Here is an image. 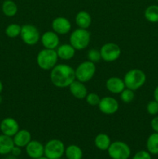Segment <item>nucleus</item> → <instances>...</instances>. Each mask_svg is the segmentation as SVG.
I'll list each match as a JSON object with an SVG mask.
<instances>
[{
    "label": "nucleus",
    "mask_w": 158,
    "mask_h": 159,
    "mask_svg": "<svg viewBox=\"0 0 158 159\" xmlns=\"http://www.w3.org/2000/svg\"><path fill=\"white\" fill-rule=\"evenodd\" d=\"M40 41L44 48L56 50L60 45V37L54 31H46L40 37Z\"/></svg>",
    "instance_id": "nucleus-12"
},
{
    "label": "nucleus",
    "mask_w": 158,
    "mask_h": 159,
    "mask_svg": "<svg viewBox=\"0 0 158 159\" xmlns=\"http://www.w3.org/2000/svg\"><path fill=\"white\" fill-rule=\"evenodd\" d=\"M101 98L98 94L94 93H88V95L85 97V100H86L87 103L88 105L91 106V107H96L99 105V102H100Z\"/></svg>",
    "instance_id": "nucleus-29"
},
{
    "label": "nucleus",
    "mask_w": 158,
    "mask_h": 159,
    "mask_svg": "<svg viewBox=\"0 0 158 159\" xmlns=\"http://www.w3.org/2000/svg\"><path fill=\"white\" fill-rule=\"evenodd\" d=\"M147 111L150 115L154 116L158 113V102L156 100H152L147 103Z\"/></svg>",
    "instance_id": "nucleus-30"
},
{
    "label": "nucleus",
    "mask_w": 158,
    "mask_h": 159,
    "mask_svg": "<svg viewBox=\"0 0 158 159\" xmlns=\"http://www.w3.org/2000/svg\"><path fill=\"white\" fill-rule=\"evenodd\" d=\"M56 51H57L58 58L68 61L74 57L76 50L71 43H63L57 47Z\"/></svg>",
    "instance_id": "nucleus-17"
},
{
    "label": "nucleus",
    "mask_w": 158,
    "mask_h": 159,
    "mask_svg": "<svg viewBox=\"0 0 158 159\" xmlns=\"http://www.w3.org/2000/svg\"><path fill=\"white\" fill-rule=\"evenodd\" d=\"M26 152L31 158H39L44 155V146L38 141H31L26 146Z\"/></svg>",
    "instance_id": "nucleus-15"
},
{
    "label": "nucleus",
    "mask_w": 158,
    "mask_h": 159,
    "mask_svg": "<svg viewBox=\"0 0 158 159\" xmlns=\"http://www.w3.org/2000/svg\"><path fill=\"white\" fill-rule=\"evenodd\" d=\"M135 98L134 91L129 89L125 88V89L120 93V99L125 103H130Z\"/></svg>",
    "instance_id": "nucleus-27"
},
{
    "label": "nucleus",
    "mask_w": 158,
    "mask_h": 159,
    "mask_svg": "<svg viewBox=\"0 0 158 159\" xmlns=\"http://www.w3.org/2000/svg\"><path fill=\"white\" fill-rule=\"evenodd\" d=\"M153 98H154V100L158 102V85L155 88L154 92H153Z\"/></svg>",
    "instance_id": "nucleus-34"
},
{
    "label": "nucleus",
    "mask_w": 158,
    "mask_h": 159,
    "mask_svg": "<svg viewBox=\"0 0 158 159\" xmlns=\"http://www.w3.org/2000/svg\"><path fill=\"white\" fill-rule=\"evenodd\" d=\"M111 139L108 134L100 133L94 138V145L97 148L102 151H106L111 144Z\"/></svg>",
    "instance_id": "nucleus-21"
},
{
    "label": "nucleus",
    "mask_w": 158,
    "mask_h": 159,
    "mask_svg": "<svg viewBox=\"0 0 158 159\" xmlns=\"http://www.w3.org/2000/svg\"><path fill=\"white\" fill-rule=\"evenodd\" d=\"M107 151L112 159H128L131 155V150L128 144L120 141L111 143Z\"/></svg>",
    "instance_id": "nucleus-6"
},
{
    "label": "nucleus",
    "mask_w": 158,
    "mask_h": 159,
    "mask_svg": "<svg viewBox=\"0 0 158 159\" xmlns=\"http://www.w3.org/2000/svg\"><path fill=\"white\" fill-rule=\"evenodd\" d=\"M68 88H69L71 95L77 99H85L86 96L88 95V89L84 82L76 80V79L69 85Z\"/></svg>",
    "instance_id": "nucleus-16"
},
{
    "label": "nucleus",
    "mask_w": 158,
    "mask_h": 159,
    "mask_svg": "<svg viewBox=\"0 0 158 159\" xmlns=\"http://www.w3.org/2000/svg\"><path fill=\"white\" fill-rule=\"evenodd\" d=\"M125 88L136 91L143 86L147 81V75L140 69H131L127 71L123 78Z\"/></svg>",
    "instance_id": "nucleus-2"
},
{
    "label": "nucleus",
    "mask_w": 158,
    "mask_h": 159,
    "mask_svg": "<svg viewBox=\"0 0 158 159\" xmlns=\"http://www.w3.org/2000/svg\"><path fill=\"white\" fill-rule=\"evenodd\" d=\"M157 1H158V0H157Z\"/></svg>",
    "instance_id": "nucleus-40"
},
{
    "label": "nucleus",
    "mask_w": 158,
    "mask_h": 159,
    "mask_svg": "<svg viewBox=\"0 0 158 159\" xmlns=\"http://www.w3.org/2000/svg\"><path fill=\"white\" fill-rule=\"evenodd\" d=\"M57 60L58 56L56 50L44 48L41 50L37 56V65L44 71H50L52 69L57 65Z\"/></svg>",
    "instance_id": "nucleus-3"
},
{
    "label": "nucleus",
    "mask_w": 158,
    "mask_h": 159,
    "mask_svg": "<svg viewBox=\"0 0 158 159\" xmlns=\"http://www.w3.org/2000/svg\"><path fill=\"white\" fill-rule=\"evenodd\" d=\"M14 144L15 146H18L20 148L26 147L31 141H32V137L31 134L27 130H20L15 135L13 136Z\"/></svg>",
    "instance_id": "nucleus-18"
},
{
    "label": "nucleus",
    "mask_w": 158,
    "mask_h": 159,
    "mask_svg": "<svg viewBox=\"0 0 158 159\" xmlns=\"http://www.w3.org/2000/svg\"><path fill=\"white\" fill-rule=\"evenodd\" d=\"M15 146L12 137L5 134L0 135V155H7Z\"/></svg>",
    "instance_id": "nucleus-20"
},
{
    "label": "nucleus",
    "mask_w": 158,
    "mask_h": 159,
    "mask_svg": "<svg viewBox=\"0 0 158 159\" xmlns=\"http://www.w3.org/2000/svg\"><path fill=\"white\" fill-rule=\"evenodd\" d=\"M65 147L60 140H50L44 146V155L49 159H57L61 158L64 154Z\"/></svg>",
    "instance_id": "nucleus-8"
},
{
    "label": "nucleus",
    "mask_w": 158,
    "mask_h": 159,
    "mask_svg": "<svg viewBox=\"0 0 158 159\" xmlns=\"http://www.w3.org/2000/svg\"><path fill=\"white\" fill-rule=\"evenodd\" d=\"M53 31L58 35H65L71 30V23L69 20L64 16L56 17L51 23Z\"/></svg>",
    "instance_id": "nucleus-11"
},
{
    "label": "nucleus",
    "mask_w": 158,
    "mask_h": 159,
    "mask_svg": "<svg viewBox=\"0 0 158 159\" xmlns=\"http://www.w3.org/2000/svg\"><path fill=\"white\" fill-rule=\"evenodd\" d=\"M7 159H16V158H15V156H13V155H12V156H9V158H7Z\"/></svg>",
    "instance_id": "nucleus-36"
},
{
    "label": "nucleus",
    "mask_w": 158,
    "mask_h": 159,
    "mask_svg": "<svg viewBox=\"0 0 158 159\" xmlns=\"http://www.w3.org/2000/svg\"><path fill=\"white\" fill-rule=\"evenodd\" d=\"M98 107L102 113L106 115H112L118 111L119 105L116 99L111 96H105L100 99Z\"/></svg>",
    "instance_id": "nucleus-10"
},
{
    "label": "nucleus",
    "mask_w": 158,
    "mask_h": 159,
    "mask_svg": "<svg viewBox=\"0 0 158 159\" xmlns=\"http://www.w3.org/2000/svg\"><path fill=\"white\" fill-rule=\"evenodd\" d=\"M40 34L39 30L32 24H24L22 26L20 37L23 43L29 46H33L40 40Z\"/></svg>",
    "instance_id": "nucleus-7"
},
{
    "label": "nucleus",
    "mask_w": 158,
    "mask_h": 159,
    "mask_svg": "<svg viewBox=\"0 0 158 159\" xmlns=\"http://www.w3.org/2000/svg\"><path fill=\"white\" fill-rule=\"evenodd\" d=\"M107 90L113 94H120L125 88L123 79L119 77H111L105 82Z\"/></svg>",
    "instance_id": "nucleus-14"
},
{
    "label": "nucleus",
    "mask_w": 158,
    "mask_h": 159,
    "mask_svg": "<svg viewBox=\"0 0 158 159\" xmlns=\"http://www.w3.org/2000/svg\"><path fill=\"white\" fill-rule=\"evenodd\" d=\"M2 10L5 16L8 17H12L18 12L17 5L12 0H6L2 3Z\"/></svg>",
    "instance_id": "nucleus-23"
},
{
    "label": "nucleus",
    "mask_w": 158,
    "mask_h": 159,
    "mask_svg": "<svg viewBox=\"0 0 158 159\" xmlns=\"http://www.w3.org/2000/svg\"><path fill=\"white\" fill-rule=\"evenodd\" d=\"M57 159H61V158H57Z\"/></svg>",
    "instance_id": "nucleus-39"
},
{
    "label": "nucleus",
    "mask_w": 158,
    "mask_h": 159,
    "mask_svg": "<svg viewBox=\"0 0 158 159\" xmlns=\"http://www.w3.org/2000/svg\"><path fill=\"white\" fill-rule=\"evenodd\" d=\"M65 155L68 159H82L83 152L79 146L71 144L65 148Z\"/></svg>",
    "instance_id": "nucleus-22"
},
{
    "label": "nucleus",
    "mask_w": 158,
    "mask_h": 159,
    "mask_svg": "<svg viewBox=\"0 0 158 159\" xmlns=\"http://www.w3.org/2000/svg\"><path fill=\"white\" fill-rule=\"evenodd\" d=\"M147 151L152 155H158V133H153L147 141Z\"/></svg>",
    "instance_id": "nucleus-24"
},
{
    "label": "nucleus",
    "mask_w": 158,
    "mask_h": 159,
    "mask_svg": "<svg viewBox=\"0 0 158 159\" xmlns=\"http://www.w3.org/2000/svg\"><path fill=\"white\" fill-rule=\"evenodd\" d=\"M133 159H151V155L149 152L142 150L136 152Z\"/></svg>",
    "instance_id": "nucleus-31"
},
{
    "label": "nucleus",
    "mask_w": 158,
    "mask_h": 159,
    "mask_svg": "<svg viewBox=\"0 0 158 159\" xmlns=\"http://www.w3.org/2000/svg\"><path fill=\"white\" fill-rule=\"evenodd\" d=\"M144 17L150 23H158V6L151 5L145 9Z\"/></svg>",
    "instance_id": "nucleus-25"
},
{
    "label": "nucleus",
    "mask_w": 158,
    "mask_h": 159,
    "mask_svg": "<svg viewBox=\"0 0 158 159\" xmlns=\"http://www.w3.org/2000/svg\"><path fill=\"white\" fill-rule=\"evenodd\" d=\"M2 102V97L0 96V102Z\"/></svg>",
    "instance_id": "nucleus-38"
},
{
    "label": "nucleus",
    "mask_w": 158,
    "mask_h": 159,
    "mask_svg": "<svg viewBox=\"0 0 158 159\" xmlns=\"http://www.w3.org/2000/svg\"><path fill=\"white\" fill-rule=\"evenodd\" d=\"M87 57H88V60L93 62V63L95 64L97 62H99L101 59H102L100 54V50H97L95 48H91V49H90L88 51Z\"/></svg>",
    "instance_id": "nucleus-28"
},
{
    "label": "nucleus",
    "mask_w": 158,
    "mask_h": 159,
    "mask_svg": "<svg viewBox=\"0 0 158 159\" xmlns=\"http://www.w3.org/2000/svg\"><path fill=\"white\" fill-rule=\"evenodd\" d=\"M22 26L17 23H12L6 27V36L10 38H15V37L20 36Z\"/></svg>",
    "instance_id": "nucleus-26"
},
{
    "label": "nucleus",
    "mask_w": 158,
    "mask_h": 159,
    "mask_svg": "<svg viewBox=\"0 0 158 159\" xmlns=\"http://www.w3.org/2000/svg\"><path fill=\"white\" fill-rule=\"evenodd\" d=\"M0 130L3 134L13 137L20 130V125L14 118L6 117L0 123Z\"/></svg>",
    "instance_id": "nucleus-13"
},
{
    "label": "nucleus",
    "mask_w": 158,
    "mask_h": 159,
    "mask_svg": "<svg viewBox=\"0 0 158 159\" xmlns=\"http://www.w3.org/2000/svg\"><path fill=\"white\" fill-rule=\"evenodd\" d=\"M91 22L92 20L91 15L86 11H80L75 16V23L78 28L88 29L91 26Z\"/></svg>",
    "instance_id": "nucleus-19"
},
{
    "label": "nucleus",
    "mask_w": 158,
    "mask_h": 159,
    "mask_svg": "<svg viewBox=\"0 0 158 159\" xmlns=\"http://www.w3.org/2000/svg\"><path fill=\"white\" fill-rule=\"evenodd\" d=\"M74 70L76 79L85 83L89 82L94 77L96 72V66L95 64L88 60L81 62Z\"/></svg>",
    "instance_id": "nucleus-5"
},
{
    "label": "nucleus",
    "mask_w": 158,
    "mask_h": 159,
    "mask_svg": "<svg viewBox=\"0 0 158 159\" xmlns=\"http://www.w3.org/2000/svg\"><path fill=\"white\" fill-rule=\"evenodd\" d=\"M21 148L18 147V146H14L13 148L12 149V151H11V153H12V155H13V156L15 157H18L20 156V155H21Z\"/></svg>",
    "instance_id": "nucleus-33"
},
{
    "label": "nucleus",
    "mask_w": 158,
    "mask_h": 159,
    "mask_svg": "<svg viewBox=\"0 0 158 159\" xmlns=\"http://www.w3.org/2000/svg\"><path fill=\"white\" fill-rule=\"evenodd\" d=\"M120 47L115 43H106L100 48V54L102 59L105 62H113L120 57Z\"/></svg>",
    "instance_id": "nucleus-9"
},
{
    "label": "nucleus",
    "mask_w": 158,
    "mask_h": 159,
    "mask_svg": "<svg viewBox=\"0 0 158 159\" xmlns=\"http://www.w3.org/2000/svg\"><path fill=\"white\" fill-rule=\"evenodd\" d=\"M150 125H151V127L153 131L158 133V116H155V117L152 119Z\"/></svg>",
    "instance_id": "nucleus-32"
},
{
    "label": "nucleus",
    "mask_w": 158,
    "mask_h": 159,
    "mask_svg": "<svg viewBox=\"0 0 158 159\" xmlns=\"http://www.w3.org/2000/svg\"><path fill=\"white\" fill-rule=\"evenodd\" d=\"M37 159H49V158H46V156H45V157H43V156H42V157H40V158H37Z\"/></svg>",
    "instance_id": "nucleus-37"
},
{
    "label": "nucleus",
    "mask_w": 158,
    "mask_h": 159,
    "mask_svg": "<svg viewBox=\"0 0 158 159\" xmlns=\"http://www.w3.org/2000/svg\"><path fill=\"white\" fill-rule=\"evenodd\" d=\"M50 81L54 86L60 89L69 87L76 79L75 70L67 64L56 65L50 70Z\"/></svg>",
    "instance_id": "nucleus-1"
},
{
    "label": "nucleus",
    "mask_w": 158,
    "mask_h": 159,
    "mask_svg": "<svg viewBox=\"0 0 158 159\" xmlns=\"http://www.w3.org/2000/svg\"><path fill=\"white\" fill-rule=\"evenodd\" d=\"M2 89H3V85H2V83L1 81H0V93L2 92Z\"/></svg>",
    "instance_id": "nucleus-35"
},
{
    "label": "nucleus",
    "mask_w": 158,
    "mask_h": 159,
    "mask_svg": "<svg viewBox=\"0 0 158 159\" xmlns=\"http://www.w3.org/2000/svg\"><path fill=\"white\" fill-rule=\"evenodd\" d=\"M69 41L76 51H82L89 45L91 34L87 29L77 28L71 34Z\"/></svg>",
    "instance_id": "nucleus-4"
}]
</instances>
